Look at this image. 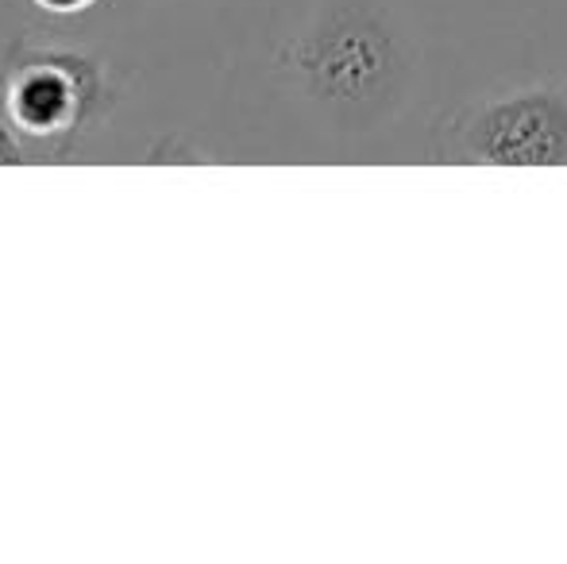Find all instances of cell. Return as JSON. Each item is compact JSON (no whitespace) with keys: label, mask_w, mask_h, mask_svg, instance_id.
Listing matches in <instances>:
<instances>
[{"label":"cell","mask_w":567,"mask_h":564,"mask_svg":"<svg viewBox=\"0 0 567 564\" xmlns=\"http://www.w3.org/2000/svg\"><path fill=\"white\" fill-rule=\"evenodd\" d=\"M105 105V66L70 43L28 35L0 62V113L39 163L66 158Z\"/></svg>","instance_id":"6da1fadb"},{"label":"cell","mask_w":567,"mask_h":564,"mask_svg":"<svg viewBox=\"0 0 567 564\" xmlns=\"http://www.w3.org/2000/svg\"><path fill=\"white\" fill-rule=\"evenodd\" d=\"M460 155L478 163H567V85L514 93L460 124Z\"/></svg>","instance_id":"7a4b0ae2"},{"label":"cell","mask_w":567,"mask_h":564,"mask_svg":"<svg viewBox=\"0 0 567 564\" xmlns=\"http://www.w3.org/2000/svg\"><path fill=\"white\" fill-rule=\"evenodd\" d=\"M306 66L313 70L317 82H321L329 93H359L367 82H374V74H379L382 47H374L371 35L343 31V35L324 39Z\"/></svg>","instance_id":"3957f363"},{"label":"cell","mask_w":567,"mask_h":564,"mask_svg":"<svg viewBox=\"0 0 567 564\" xmlns=\"http://www.w3.org/2000/svg\"><path fill=\"white\" fill-rule=\"evenodd\" d=\"M16 163H39V158L31 155V147L16 136V129L0 113V166H16Z\"/></svg>","instance_id":"277c9868"},{"label":"cell","mask_w":567,"mask_h":564,"mask_svg":"<svg viewBox=\"0 0 567 564\" xmlns=\"http://www.w3.org/2000/svg\"><path fill=\"white\" fill-rule=\"evenodd\" d=\"M31 8H39V12L54 16V20H70V16H82L90 12L93 4H101V0H28Z\"/></svg>","instance_id":"5b68a950"}]
</instances>
